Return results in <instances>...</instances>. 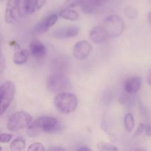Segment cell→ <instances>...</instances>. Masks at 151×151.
Here are the masks:
<instances>
[{
    "label": "cell",
    "instance_id": "cell-1",
    "mask_svg": "<svg viewBox=\"0 0 151 151\" xmlns=\"http://www.w3.org/2000/svg\"><path fill=\"white\" fill-rule=\"evenodd\" d=\"M60 129V125L56 118L51 116H41L31 123L28 128L27 134L29 137H38L41 132L54 134Z\"/></svg>",
    "mask_w": 151,
    "mask_h": 151
},
{
    "label": "cell",
    "instance_id": "cell-2",
    "mask_svg": "<svg viewBox=\"0 0 151 151\" xmlns=\"http://www.w3.org/2000/svg\"><path fill=\"white\" fill-rule=\"evenodd\" d=\"M55 106L56 109L63 114H71L76 110L78 105L77 97L73 94L67 92L59 93L55 97Z\"/></svg>",
    "mask_w": 151,
    "mask_h": 151
},
{
    "label": "cell",
    "instance_id": "cell-3",
    "mask_svg": "<svg viewBox=\"0 0 151 151\" xmlns=\"http://www.w3.org/2000/svg\"><path fill=\"white\" fill-rule=\"evenodd\" d=\"M102 27L109 38H116L122 35L125 26L124 21L120 16L118 15H110L105 19Z\"/></svg>",
    "mask_w": 151,
    "mask_h": 151
},
{
    "label": "cell",
    "instance_id": "cell-4",
    "mask_svg": "<svg viewBox=\"0 0 151 151\" xmlns=\"http://www.w3.org/2000/svg\"><path fill=\"white\" fill-rule=\"evenodd\" d=\"M15 92L16 86L11 81H6L0 86V115H2L11 104Z\"/></svg>",
    "mask_w": 151,
    "mask_h": 151
},
{
    "label": "cell",
    "instance_id": "cell-5",
    "mask_svg": "<svg viewBox=\"0 0 151 151\" xmlns=\"http://www.w3.org/2000/svg\"><path fill=\"white\" fill-rule=\"evenodd\" d=\"M32 121L30 114L25 111H18L13 114L7 122V129L11 131H16L29 126Z\"/></svg>",
    "mask_w": 151,
    "mask_h": 151
},
{
    "label": "cell",
    "instance_id": "cell-6",
    "mask_svg": "<svg viewBox=\"0 0 151 151\" xmlns=\"http://www.w3.org/2000/svg\"><path fill=\"white\" fill-rule=\"evenodd\" d=\"M69 79L63 73H52L47 79V86L50 91L61 93L68 86Z\"/></svg>",
    "mask_w": 151,
    "mask_h": 151
},
{
    "label": "cell",
    "instance_id": "cell-7",
    "mask_svg": "<svg viewBox=\"0 0 151 151\" xmlns=\"http://www.w3.org/2000/svg\"><path fill=\"white\" fill-rule=\"evenodd\" d=\"M19 17L20 16L19 11V0H8L4 16L6 23L9 24H14L17 23Z\"/></svg>",
    "mask_w": 151,
    "mask_h": 151
},
{
    "label": "cell",
    "instance_id": "cell-8",
    "mask_svg": "<svg viewBox=\"0 0 151 151\" xmlns=\"http://www.w3.org/2000/svg\"><path fill=\"white\" fill-rule=\"evenodd\" d=\"M92 50V46L86 41H81L75 44L73 48V55L78 60L86 58Z\"/></svg>",
    "mask_w": 151,
    "mask_h": 151
},
{
    "label": "cell",
    "instance_id": "cell-9",
    "mask_svg": "<svg viewBox=\"0 0 151 151\" xmlns=\"http://www.w3.org/2000/svg\"><path fill=\"white\" fill-rule=\"evenodd\" d=\"M58 19V16L55 13L50 15L47 18L41 20L39 23L37 24L32 28V32L35 34H41L47 32L50 27H52L57 22Z\"/></svg>",
    "mask_w": 151,
    "mask_h": 151
},
{
    "label": "cell",
    "instance_id": "cell-10",
    "mask_svg": "<svg viewBox=\"0 0 151 151\" xmlns=\"http://www.w3.org/2000/svg\"><path fill=\"white\" fill-rule=\"evenodd\" d=\"M142 86V78L139 76H132L125 80L123 87L125 93L134 95L139 91Z\"/></svg>",
    "mask_w": 151,
    "mask_h": 151
},
{
    "label": "cell",
    "instance_id": "cell-11",
    "mask_svg": "<svg viewBox=\"0 0 151 151\" xmlns=\"http://www.w3.org/2000/svg\"><path fill=\"white\" fill-rule=\"evenodd\" d=\"M79 27L73 25V26L66 27L56 29L52 32V36L56 38H72V37L76 36L79 33Z\"/></svg>",
    "mask_w": 151,
    "mask_h": 151
},
{
    "label": "cell",
    "instance_id": "cell-12",
    "mask_svg": "<svg viewBox=\"0 0 151 151\" xmlns=\"http://www.w3.org/2000/svg\"><path fill=\"white\" fill-rule=\"evenodd\" d=\"M29 51L36 59H42L47 55V50L46 46L38 40H32L29 44Z\"/></svg>",
    "mask_w": 151,
    "mask_h": 151
},
{
    "label": "cell",
    "instance_id": "cell-13",
    "mask_svg": "<svg viewBox=\"0 0 151 151\" xmlns=\"http://www.w3.org/2000/svg\"><path fill=\"white\" fill-rule=\"evenodd\" d=\"M36 10V0H19L20 17L32 13Z\"/></svg>",
    "mask_w": 151,
    "mask_h": 151
},
{
    "label": "cell",
    "instance_id": "cell-14",
    "mask_svg": "<svg viewBox=\"0 0 151 151\" xmlns=\"http://www.w3.org/2000/svg\"><path fill=\"white\" fill-rule=\"evenodd\" d=\"M89 37L91 41L94 44H102L109 38L102 25L93 28L90 32Z\"/></svg>",
    "mask_w": 151,
    "mask_h": 151
},
{
    "label": "cell",
    "instance_id": "cell-15",
    "mask_svg": "<svg viewBox=\"0 0 151 151\" xmlns=\"http://www.w3.org/2000/svg\"><path fill=\"white\" fill-rule=\"evenodd\" d=\"M68 61L64 57H58L51 63V68L53 73H63L68 69Z\"/></svg>",
    "mask_w": 151,
    "mask_h": 151
},
{
    "label": "cell",
    "instance_id": "cell-16",
    "mask_svg": "<svg viewBox=\"0 0 151 151\" xmlns=\"http://www.w3.org/2000/svg\"><path fill=\"white\" fill-rule=\"evenodd\" d=\"M15 52L13 55V62L17 65H22L28 60L29 52L27 50H22L17 44H15Z\"/></svg>",
    "mask_w": 151,
    "mask_h": 151
},
{
    "label": "cell",
    "instance_id": "cell-17",
    "mask_svg": "<svg viewBox=\"0 0 151 151\" xmlns=\"http://www.w3.org/2000/svg\"><path fill=\"white\" fill-rule=\"evenodd\" d=\"M58 16L62 19L69 21H77L79 19L78 12L72 9H63L59 12Z\"/></svg>",
    "mask_w": 151,
    "mask_h": 151
},
{
    "label": "cell",
    "instance_id": "cell-18",
    "mask_svg": "<svg viewBox=\"0 0 151 151\" xmlns=\"http://www.w3.org/2000/svg\"><path fill=\"white\" fill-rule=\"evenodd\" d=\"M25 147H26L25 140L21 137H18L10 143V151H22L24 150Z\"/></svg>",
    "mask_w": 151,
    "mask_h": 151
},
{
    "label": "cell",
    "instance_id": "cell-19",
    "mask_svg": "<svg viewBox=\"0 0 151 151\" xmlns=\"http://www.w3.org/2000/svg\"><path fill=\"white\" fill-rule=\"evenodd\" d=\"M124 123L125 128L128 132H131L135 127V120H134V115L131 113L127 114L124 118Z\"/></svg>",
    "mask_w": 151,
    "mask_h": 151
},
{
    "label": "cell",
    "instance_id": "cell-20",
    "mask_svg": "<svg viewBox=\"0 0 151 151\" xmlns=\"http://www.w3.org/2000/svg\"><path fill=\"white\" fill-rule=\"evenodd\" d=\"M119 103L122 105H124L125 106H131L134 104V95L132 94H127V93H124L119 97Z\"/></svg>",
    "mask_w": 151,
    "mask_h": 151
},
{
    "label": "cell",
    "instance_id": "cell-21",
    "mask_svg": "<svg viewBox=\"0 0 151 151\" xmlns=\"http://www.w3.org/2000/svg\"><path fill=\"white\" fill-rule=\"evenodd\" d=\"M97 148L101 151H119L116 146L106 142H99L97 144Z\"/></svg>",
    "mask_w": 151,
    "mask_h": 151
},
{
    "label": "cell",
    "instance_id": "cell-22",
    "mask_svg": "<svg viewBox=\"0 0 151 151\" xmlns=\"http://www.w3.org/2000/svg\"><path fill=\"white\" fill-rule=\"evenodd\" d=\"M84 4V0H66L63 7L65 9H70L76 7H82Z\"/></svg>",
    "mask_w": 151,
    "mask_h": 151
},
{
    "label": "cell",
    "instance_id": "cell-23",
    "mask_svg": "<svg viewBox=\"0 0 151 151\" xmlns=\"http://www.w3.org/2000/svg\"><path fill=\"white\" fill-rule=\"evenodd\" d=\"M125 13L127 17L130 19H137L139 15L138 10L133 6H127L125 8Z\"/></svg>",
    "mask_w": 151,
    "mask_h": 151
},
{
    "label": "cell",
    "instance_id": "cell-24",
    "mask_svg": "<svg viewBox=\"0 0 151 151\" xmlns=\"http://www.w3.org/2000/svg\"><path fill=\"white\" fill-rule=\"evenodd\" d=\"M109 0H86L85 1L88 5H90L93 9L95 10L97 7H100L104 5Z\"/></svg>",
    "mask_w": 151,
    "mask_h": 151
},
{
    "label": "cell",
    "instance_id": "cell-25",
    "mask_svg": "<svg viewBox=\"0 0 151 151\" xmlns=\"http://www.w3.org/2000/svg\"><path fill=\"white\" fill-rule=\"evenodd\" d=\"M27 151H45V148L41 143L35 142L29 146Z\"/></svg>",
    "mask_w": 151,
    "mask_h": 151
},
{
    "label": "cell",
    "instance_id": "cell-26",
    "mask_svg": "<svg viewBox=\"0 0 151 151\" xmlns=\"http://www.w3.org/2000/svg\"><path fill=\"white\" fill-rule=\"evenodd\" d=\"M12 138H13L12 134L3 133V134H0V143L9 142L12 139Z\"/></svg>",
    "mask_w": 151,
    "mask_h": 151
},
{
    "label": "cell",
    "instance_id": "cell-27",
    "mask_svg": "<svg viewBox=\"0 0 151 151\" xmlns=\"http://www.w3.org/2000/svg\"><path fill=\"white\" fill-rule=\"evenodd\" d=\"M145 124L140 123L137 129L136 130L135 134H134V137H139V136L142 135V134L145 132Z\"/></svg>",
    "mask_w": 151,
    "mask_h": 151
},
{
    "label": "cell",
    "instance_id": "cell-28",
    "mask_svg": "<svg viewBox=\"0 0 151 151\" xmlns=\"http://www.w3.org/2000/svg\"><path fill=\"white\" fill-rule=\"evenodd\" d=\"M4 66H5V60H4V58L1 53V48H0V75L4 72Z\"/></svg>",
    "mask_w": 151,
    "mask_h": 151
},
{
    "label": "cell",
    "instance_id": "cell-29",
    "mask_svg": "<svg viewBox=\"0 0 151 151\" xmlns=\"http://www.w3.org/2000/svg\"><path fill=\"white\" fill-rule=\"evenodd\" d=\"M47 0H36V10L41 9L46 4Z\"/></svg>",
    "mask_w": 151,
    "mask_h": 151
},
{
    "label": "cell",
    "instance_id": "cell-30",
    "mask_svg": "<svg viewBox=\"0 0 151 151\" xmlns=\"http://www.w3.org/2000/svg\"><path fill=\"white\" fill-rule=\"evenodd\" d=\"M145 133L147 137H151V124L145 125Z\"/></svg>",
    "mask_w": 151,
    "mask_h": 151
},
{
    "label": "cell",
    "instance_id": "cell-31",
    "mask_svg": "<svg viewBox=\"0 0 151 151\" xmlns=\"http://www.w3.org/2000/svg\"><path fill=\"white\" fill-rule=\"evenodd\" d=\"M48 151H66L64 148L61 147H52L50 148Z\"/></svg>",
    "mask_w": 151,
    "mask_h": 151
},
{
    "label": "cell",
    "instance_id": "cell-32",
    "mask_svg": "<svg viewBox=\"0 0 151 151\" xmlns=\"http://www.w3.org/2000/svg\"><path fill=\"white\" fill-rule=\"evenodd\" d=\"M146 81H147V83L149 84V85L151 86V69L148 72L147 75V78H146Z\"/></svg>",
    "mask_w": 151,
    "mask_h": 151
},
{
    "label": "cell",
    "instance_id": "cell-33",
    "mask_svg": "<svg viewBox=\"0 0 151 151\" xmlns=\"http://www.w3.org/2000/svg\"><path fill=\"white\" fill-rule=\"evenodd\" d=\"M78 151H92V150H91L90 148H88V147H81V148H80Z\"/></svg>",
    "mask_w": 151,
    "mask_h": 151
},
{
    "label": "cell",
    "instance_id": "cell-34",
    "mask_svg": "<svg viewBox=\"0 0 151 151\" xmlns=\"http://www.w3.org/2000/svg\"><path fill=\"white\" fill-rule=\"evenodd\" d=\"M147 21H148V23L150 24V25L151 26V12L147 14Z\"/></svg>",
    "mask_w": 151,
    "mask_h": 151
},
{
    "label": "cell",
    "instance_id": "cell-35",
    "mask_svg": "<svg viewBox=\"0 0 151 151\" xmlns=\"http://www.w3.org/2000/svg\"><path fill=\"white\" fill-rule=\"evenodd\" d=\"M136 151H147V150H146L145 149H142V148H140V149H137V150Z\"/></svg>",
    "mask_w": 151,
    "mask_h": 151
},
{
    "label": "cell",
    "instance_id": "cell-36",
    "mask_svg": "<svg viewBox=\"0 0 151 151\" xmlns=\"http://www.w3.org/2000/svg\"><path fill=\"white\" fill-rule=\"evenodd\" d=\"M148 1H149V3H150V5H151V0H148Z\"/></svg>",
    "mask_w": 151,
    "mask_h": 151
},
{
    "label": "cell",
    "instance_id": "cell-37",
    "mask_svg": "<svg viewBox=\"0 0 151 151\" xmlns=\"http://www.w3.org/2000/svg\"><path fill=\"white\" fill-rule=\"evenodd\" d=\"M1 146H0V151H1Z\"/></svg>",
    "mask_w": 151,
    "mask_h": 151
}]
</instances>
